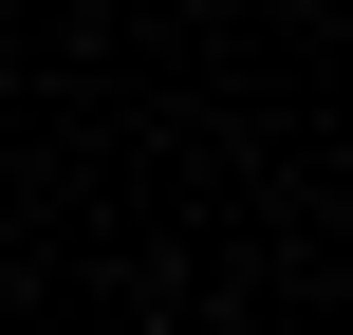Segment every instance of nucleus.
Wrapping results in <instances>:
<instances>
[{"instance_id": "nucleus-1", "label": "nucleus", "mask_w": 353, "mask_h": 335, "mask_svg": "<svg viewBox=\"0 0 353 335\" xmlns=\"http://www.w3.org/2000/svg\"><path fill=\"white\" fill-rule=\"evenodd\" d=\"M335 335H353V317H335Z\"/></svg>"}]
</instances>
